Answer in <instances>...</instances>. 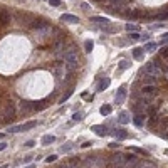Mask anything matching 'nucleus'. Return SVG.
<instances>
[{"mask_svg":"<svg viewBox=\"0 0 168 168\" xmlns=\"http://www.w3.org/2000/svg\"><path fill=\"white\" fill-rule=\"evenodd\" d=\"M62 59H64V62L67 64V67H69V69H76V67H77V64H79L77 50H76L74 47H69L66 52H62Z\"/></svg>","mask_w":168,"mask_h":168,"instance_id":"nucleus-1","label":"nucleus"},{"mask_svg":"<svg viewBox=\"0 0 168 168\" xmlns=\"http://www.w3.org/2000/svg\"><path fill=\"white\" fill-rule=\"evenodd\" d=\"M141 72H145L146 76H153V77H160L161 76V69H160L158 66H156L155 62H146L145 66L141 67Z\"/></svg>","mask_w":168,"mask_h":168,"instance_id":"nucleus-2","label":"nucleus"},{"mask_svg":"<svg viewBox=\"0 0 168 168\" xmlns=\"http://www.w3.org/2000/svg\"><path fill=\"white\" fill-rule=\"evenodd\" d=\"M37 126V121H27L24 124H15V126H10L8 128V133H22V131H29L32 128Z\"/></svg>","mask_w":168,"mask_h":168,"instance_id":"nucleus-3","label":"nucleus"},{"mask_svg":"<svg viewBox=\"0 0 168 168\" xmlns=\"http://www.w3.org/2000/svg\"><path fill=\"white\" fill-rule=\"evenodd\" d=\"M14 116H15V104L12 101H8L4 109V121H12Z\"/></svg>","mask_w":168,"mask_h":168,"instance_id":"nucleus-4","label":"nucleus"},{"mask_svg":"<svg viewBox=\"0 0 168 168\" xmlns=\"http://www.w3.org/2000/svg\"><path fill=\"white\" fill-rule=\"evenodd\" d=\"M64 46H66V39H64V35L54 37V40H52V49H54V52L61 54V52L64 50Z\"/></svg>","mask_w":168,"mask_h":168,"instance_id":"nucleus-5","label":"nucleus"},{"mask_svg":"<svg viewBox=\"0 0 168 168\" xmlns=\"http://www.w3.org/2000/svg\"><path fill=\"white\" fill-rule=\"evenodd\" d=\"M126 94H128L126 86H121V88L116 91V96H114V104H123L124 99H126Z\"/></svg>","mask_w":168,"mask_h":168,"instance_id":"nucleus-6","label":"nucleus"},{"mask_svg":"<svg viewBox=\"0 0 168 168\" xmlns=\"http://www.w3.org/2000/svg\"><path fill=\"white\" fill-rule=\"evenodd\" d=\"M141 92H143V96L146 98V99H150V98H153L156 94V86L155 84H145L143 89H141Z\"/></svg>","mask_w":168,"mask_h":168,"instance_id":"nucleus-7","label":"nucleus"},{"mask_svg":"<svg viewBox=\"0 0 168 168\" xmlns=\"http://www.w3.org/2000/svg\"><path fill=\"white\" fill-rule=\"evenodd\" d=\"M59 20L64 22V24H79V17L71 15V14H62L59 17Z\"/></svg>","mask_w":168,"mask_h":168,"instance_id":"nucleus-8","label":"nucleus"},{"mask_svg":"<svg viewBox=\"0 0 168 168\" xmlns=\"http://www.w3.org/2000/svg\"><path fill=\"white\" fill-rule=\"evenodd\" d=\"M10 19H12V17H10V12H8L7 8H2V10H0V25H2V27L8 25L10 24Z\"/></svg>","mask_w":168,"mask_h":168,"instance_id":"nucleus-9","label":"nucleus"},{"mask_svg":"<svg viewBox=\"0 0 168 168\" xmlns=\"http://www.w3.org/2000/svg\"><path fill=\"white\" fill-rule=\"evenodd\" d=\"M81 165V158L77 156V158H72L69 160V161H64V163L59 165V168H77Z\"/></svg>","mask_w":168,"mask_h":168,"instance_id":"nucleus-10","label":"nucleus"},{"mask_svg":"<svg viewBox=\"0 0 168 168\" xmlns=\"http://www.w3.org/2000/svg\"><path fill=\"white\" fill-rule=\"evenodd\" d=\"M29 24H30V29H32V30H37V29H40V27H44V25H47L49 22L42 20V19H32Z\"/></svg>","mask_w":168,"mask_h":168,"instance_id":"nucleus-11","label":"nucleus"},{"mask_svg":"<svg viewBox=\"0 0 168 168\" xmlns=\"http://www.w3.org/2000/svg\"><path fill=\"white\" fill-rule=\"evenodd\" d=\"M20 111L24 114H29L34 111V103H30V101H22L20 103Z\"/></svg>","mask_w":168,"mask_h":168,"instance_id":"nucleus-12","label":"nucleus"},{"mask_svg":"<svg viewBox=\"0 0 168 168\" xmlns=\"http://www.w3.org/2000/svg\"><path fill=\"white\" fill-rule=\"evenodd\" d=\"M145 119H146V114H145V113H136V114H134V118H133V123H134V126L141 128V126L145 124Z\"/></svg>","mask_w":168,"mask_h":168,"instance_id":"nucleus-13","label":"nucleus"},{"mask_svg":"<svg viewBox=\"0 0 168 168\" xmlns=\"http://www.w3.org/2000/svg\"><path fill=\"white\" fill-rule=\"evenodd\" d=\"M91 131H94L98 136H108V130H106V126H103V124L91 126Z\"/></svg>","mask_w":168,"mask_h":168,"instance_id":"nucleus-14","label":"nucleus"},{"mask_svg":"<svg viewBox=\"0 0 168 168\" xmlns=\"http://www.w3.org/2000/svg\"><path fill=\"white\" fill-rule=\"evenodd\" d=\"M118 123H121V124H130L131 123L130 113H128V111H121V113L118 114Z\"/></svg>","mask_w":168,"mask_h":168,"instance_id":"nucleus-15","label":"nucleus"},{"mask_svg":"<svg viewBox=\"0 0 168 168\" xmlns=\"http://www.w3.org/2000/svg\"><path fill=\"white\" fill-rule=\"evenodd\" d=\"M35 34H37V37H40V39L50 35V25L47 24V25H44V27H40V29H37V30H35Z\"/></svg>","mask_w":168,"mask_h":168,"instance_id":"nucleus-16","label":"nucleus"},{"mask_svg":"<svg viewBox=\"0 0 168 168\" xmlns=\"http://www.w3.org/2000/svg\"><path fill=\"white\" fill-rule=\"evenodd\" d=\"M109 84H111V79L104 76V77H103V79L99 81V84H98V91L101 92V91H104V89H108V86H109Z\"/></svg>","mask_w":168,"mask_h":168,"instance_id":"nucleus-17","label":"nucleus"},{"mask_svg":"<svg viewBox=\"0 0 168 168\" xmlns=\"http://www.w3.org/2000/svg\"><path fill=\"white\" fill-rule=\"evenodd\" d=\"M114 138L118 140V141H123V140H126L128 138V131L126 130H114Z\"/></svg>","mask_w":168,"mask_h":168,"instance_id":"nucleus-18","label":"nucleus"},{"mask_svg":"<svg viewBox=\"0 0 168 168\" xmlns=\"http://www.w3.org/2000/svg\"><path fill=\"white\" fill-rule=\"evenodd\" d=\"M91 22H92V24H103V25L111 24L108 17H91Z\"/></svg>","mask_w":168,"mask_h":168,"instance_id":"nucleus-19","label":"nucleus"},{"mask_svg":"<svg viewBox=\"0 0 168 168\" xmlns=\"http://www.w3.org/2000/svg\"><path fill=\"white\" fill-rule=\"evenodd\" d=\"M143 54H145V49H141V47H134L133 49V57L136 59V61H141Z\"/></svg>","mask_w":168,"mask_h":168,"instance_id":"nucleus-20","label":"nucleus"},{"mask_svg":"<svg viewBox=\"0 0 168 168\" xmlns=\"http://www.w3.org/2000/svg\"><path fill=\"white\" fill-rule=\"evenodd\" d=\"M56 141V136H52V134H46V136H42L40 143L44 145V146H47V145H50V143Z\"/></svg>","mask_w":168,"mask_h":168,"instance_id":"nucleus-21","label":"nucleus"},{"mask_svg":"<svg viewBox=\"0 0 168 168\" xmlns=\"http://www.w3.org/2000/svg\"><path fill=\"white\" fill-rule=\"evenodd\" d=\"M111 111H113L111 104H103V106L99 108V113L103 114V116H108V114H111Z\"/></svg>","mask_w":168,"mask_h":168,"instance_id":"nucleus-22","label":"nucleus"},{"mask_svg":"<svg viewBox=\"0 0 168 168\" xmlns=\"http://www.w3.org/2000/svg\"><path fill=\"white\" fill-rule=\"evenodd\" d=\"M134 168H158L156 165H153L151 161H138Z\"/></svg>","mask_w":168,"mask_h":168,"instance_id":"nucleus-23","label":"nucleus"},{"mask_svg":"<svg viewBox=\"0 0 168 168\" xmlns=\"http://www.w3.org/2000/svg\"><path fill=\"white\" fill-rule=\"evenodd\" d=\"M158 131H168V118H161L158 123Z\"/></svg>","mask_w":168,"mask_h":168,"instance_id":"nucleus-24","label":"nucleus"},{"mask_svg":"<svg viewBox=\"0 0 168 168\" xmlns=\"http://www.w3.org/2000/svg\"><path fill=\"white\" fill-rule=\"evenodd\" d=\"M76 148L74 143H66V145H62L61 146V153H69V151H72Z\"/></svg>","mask_w":168,"mask_h":168,"instance_id":"nucleus-25","label":"nucleus"},{"mask_svg":"<svg viewBox=\"0 0 168 168\" xmlns=\"http://www.w3.org/2000/svg\"><path fill=\"white\" fill-rule=\"evenodd\" d=\"M47 104H46V101H35L34 103V111H40V109H46Z\"/></svg>","mask_w":168,"mask_h":168,"instance_id":"nucleus-26","label":"nucleus"},{"mask_svg":"<svg viewBox=\"0 0 168 168\" xmlns=\"http://www.w3.org/2000/svg\"><path fill=\"white\" fill-rule=\"evenodd\" d=\"M141 39V35H140L138 32H130L128 34V40L130 42H136V40H140Z\"/></svg>","mask_w":168,"mask_h":168,"instance_id":"nucleus-27","label":"nucleus"},{"mask_svg":"<svg viewBox=\"0 0 168 168\" xmlns=\"http://www.w3.org/2000/svg\"><path fill=\"white\" fill-rule=\"evenodd\" d=\"M156 47H158V46H156L155 42H148L146 46L143 47V49H145V52H155V49H156Z\"/></svg>","mask_w":168,"mask_h":168,"instance_id":"nucleus-28","label":"nucleus"},{"mask_svg":"<svg viewBox=\"0 0 168 168\" xmlns=\"http://www.w3.org/2000/svg\"><path fill=\"white\" fill-rule=\"evenodd\" d=\"M92 47H94V42H92V40H86V42H84V52H88V54H89V52L92 50Z\"/></svg>","mask_w":168,"mask_h":168,"instance_id":"nucleus-29","label":"nucleus"},{"mask_svg":"<svg viewBox=\"0 0 168 168\" xmlns=\"http://www.w3.org/2000/svg\"><path fill=\"white\" fill-rule=\"evenodd\" d=\"M103 29H104V32H109V34H114V32H118V27L116 25H104V27H103Z\"/></svg>","mask_w":168,"mask_h":168,"instance_id":"nucleus-30","label":"nucleus"},{"mask_svg":"<svg viewBox=\"0 0 168 168\" xmlns=\"http://www.w3.org/2000/svg\"><path fill=\"white\" fill-rule=\"evenodd\" d=\"M155 19H158V20H168V10H166V12H160V14H156Z\"/></svg>","mask_w":168,"mask_h":168,"instance_id":"nucleus-31","label":"nucleus"},{"mask_svg":"<svg viewBox=\"0 0 168 168\" xmlns=\"http://www.w3.org/2000/svg\"><path fill=\"white\" fill-rule=\"evenodd\" d=\"M128 67H130V62H128V61H121V62H119V67H118V72L124 71V69H128Z\"/></svg>","mask_w":168,"mask_h":168,"instance_id":"nucleus-32","label":"nucleus"},{"mask_svg":"<svg viewBox=\"0 0 168 168\" xmlns=\"http://www.w3.org/2000/svg\"><path fill=\"white\" fill-rule=\"evenodd\" d=\"M72 92H74V91H72V89H67V92H66V94H64L62 98H61V103H64V101H67V99H69V98L72 96Z\"/></svg>","mask_w":168,"mask_h":168,"instance_id":"nucleus-33","label":"nucleus"},{"mask_svg":"<svg viewBox=\"0 0 168 168\" xmlns=\"http://www.w3.org/2000/svg\"><path fill=\"white\" fill-rule=\"evenodd\" d=\"M124 29L128 30V32H136V24H126Z\"/></svg>","mask_w":168,"mask_h":168,"instance_id":"nucleus-34","label":"nucleus"},{"mask_svg":"<svg viewBox=\"0 0 168 168\" xmlns=\"http://www.w3.org/2000/svg\"><path fill=\"white\" fill-rule=\"evenodd\" d=\"M62 66H64V64H61V62L56 64V71H57V76H62V71H64Z\"/></svg>","mask_w":168,"mask_h":168,"instance_id":"nucleus-35","label":"nucleus"},{"mask_svg":"<svg viewBox=\"0 0 168 168\" xmlns=\"http://www.w3.org/2000/svg\"><path fill=\"white\" fill-rule=\"evenodd\" d=\"M72 119H74V121H81V119H82V113H81V111H77V113H74V116H72Z\"/></svg>","mask_w":168,"mask_h":168,"instance_id":"nucleus-36","label":"nucleus"},{"mask_svg":"<svg viewBox=\"0 0 168 168\" xmlns=\"http://www.w3.org/2000/svg\"><path fill=\"white\" fill-rule=\"evenodd\" d=\"M133 151H134V153H140V155H145V156H148V151L141 150V148H133Z\"/></svg>","mask_w":168,"mask_h":168,"instance_id":"nucleus-37","label":"nucleus"},{"mask_svg":"<svg viewBox=\"0 0 168 168\" xmlns=\"http://www.w3.org/2000/svg\"><path fill=\"white\" fill-rule=\"evenodd\" d=\"M56 160H57V156H56V155H49L46 158V163H52V161H56Z\"/></svg>","mask_w":168,"mask_h":168,"instance_id":"nucleus-38","label":"nucleus"},{"mask_svg":"<svg viewBox=\"0 0 168 168\" xmlns=\"http://www.w3.org/2000/svg\"><path fill=\"white\" fill-rule=\"evenodd\" d=\"M49 4L52 5V7H59V5H61V0H49Z\"/></svg>","mask_w":168,"mask_h":168,"instance_id":"nucleus-39","label":"nucleus"},{"mask_svg":"<svg viewBox=\"0 0 168 168\" xmlns=\"http://www.w3.org/2000/svg\"><path fill=\"white\" fill-rule=\"evenodd\" d=\"M160 54L163 56V57H168V47H163V49L160 50Z\"/></svg>","mask_w":168,"mask_h":168,"instance_id":"nucleus-40","label":"nucleus"},{"mask_svg":"<svg viewBox=\"0 0 168 168\" xmlns=\"http://www.w3.org/2000/svg\"><path fill=\"white\" fill-rule=\"evenodd\" d=\"M111 5H121L123 4V0H108Z\"/></svg>","mask_w":168,"mask_h":168,"instance_id":"nucleus-41","label":"nucleus"},{"mask_svg":"<svg viewBox=\"0 0 168 168\" xmlns=\"http://www.w3.org/2000/svg\"><path fill=\"white\" fill-rule=\"evenodd\" d=\"M165 42H168V32L161 35V40H160V44H165Z\"/></svg>","mask_w":168,"mask_h":168,"instance_id":"nucleus-42","label":"nucleus"},{"mask_svg":"<svg viewBox=\"0 0 168 168\" xmlns=\"http://www.w3.org/2000/svg\"><path fill=\"white\" fill-rule=\"evenodd\" d=\"M92 145H94L92 141H84L82 145H81V146H82V148H89V146H92Z\"/></svg>","mask_w":168,"mask_h":168,"instance_id":"nucleus-43","label":"nucleus"},{"mask_svg":"<svg viewBox=\"0 0 168 168\" xmlns=\"http://www.w3.org/2000/svg\"><path fill=\"white\" fill-rule=\"evenodd\" d=\"M153 79H155L153 76H146V77H145V81H146L148 84H153Z\"/></svg>","mask_w":168,"mask_h":168,"instance_id":"nucleus-44","label":"nucleus"},{"mask_svg":"<svg viewBox=\"0 0 168 168\" xmlns=\"http://www.w3.org/2000/svg\"><path fill=\"white\" fill-rule=\"evenodd\" d=\"M148 39H150V34H143V35H141V39H140V40H143V42H145V40H148Z\"/></svg>","mask_w":168,"mask_h":168,"instance_id":"nucleus-45","label":"nucleus"},{"mask_svg":"<svg viewBox=\"0 0 168 168\" xmlns=\"http://www.w3.org/2000/svg\"><path fill=\"white\" fill-rule=\"evenodd\" d=\"M34 145H35V141H34V140H30V141H27V143H25V146H27V148H32Z\"/></svg>","mask_w":168,"mask_h":168,"instance_id":"nucleus-46","label":"nucleus"},{"mask_svg":"<svg viewBox=\"0 0 168 168\" xmlns=\"http://www.w3.org/2000/svg\"><path fill=\"white\" fill-rule=\"evenodd\" d=\"M29 161H32V155H27V156H24V163H29Z\"/></svg>","mask_w":168,"mask_h":168,"instance_id":"nucleus-47","label":"nucleus"},{"mask_svg":"<svg viewBox=\"0 0 168 168\" xmlns=\"http://www.w3.org/2000/svg\"><path fill=\"white\" fill-rule=\"evenodd\" d=\"M81 8H82V10H89V4L82 2V4H81Z\"/></svg>","mask_w":168,"mask_h":168,"instance_id":"nucleus-48","label":"nucleus"},{"mask_svg":"<svg viewBox=\"0 0 168 168\" xmlns=\"http://www.w3.org/2000/svg\"><path fill=\"white\" fill-rule=\"evenodd\" d=\"M7 148V143H0V151H4Z\"/></svg>","mask_w":168,"mask_h":168,"instance_id":"nucleus-49","label":"nucleus"},{"mask_svg":"<svg viewBox=\"0 0 168 168\" xmlns=\"http://www.w3.org/2000/svg\"><path fill=\"white\" fill-rule=\"evenodd\" d=\"M25 168H35V165H29V166H25Z\"/></svg>","mask_w":168,"mask_h":168,"instance_id":"nucleus-50","label":"nucleus"},{"mask_svg":"<svg viewBox=\"0 0 168 168\" xmlns=\"http://www.w3.org/2000/svg\"><path fill=\"white\" fill-rule=\"evenodd\" d=\"M4 136H5L4 133H0V140H4Z\"/></svg>","mask_w":168,"mask_h":168,"instance_id":"nucleus-51","label":"nucleus"},{"mask_svg":"<svg viewBox=\"0 0 168 168\" xmlns=\"http://www.w3.org/2000/svg\"><path fill=\"white\" fill-rule=\"evenodd\" d=\"M166 155H168V150H166Z\"/></svg>","mask_w":168,"mask_h":168,"instance_id":"nucleus-52","label":"nucleus"}]
</instances>
